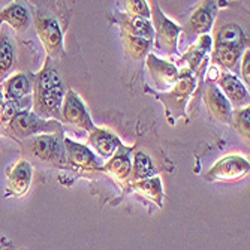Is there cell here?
I'll return each mask as SVG.
<instances>
[{
    "instance_id": "7c38bea8",
    "label": "cell",
    "mask_w": 250,
    "mask_h": 250,
    "mask_svg": "<svg viewBox=\"0 0 250 250\" xmlns=\"http://www.w3.org/2000/svg\"><path fill=\"white\" fill-rule=\"evenodd\" d=\"M204 102L208 108V112L219 123L231 125L234 109L214 83H208V85L204 90Z\"/></svg>"
},
{
    "instance_id": "8fae6325",
    "label": "cell",
    "mask_w": 250,
    "mask_h": 250,
    "mask_svg": "<svg viewBox=\"0 0 250 250\" xmlns=\"http://www.w3.org/2000/svg\"><path fill=\"white\" fill-rule=\"evenodd\" d=\"M147 67L154 85L159 90H169L178 80V67L154 54H147Z\"/></svg>"
},
{
    "instance_id": "ba28073f",
    "label": "cell",
    "mask_w": 250,
    "mask_h": 250,
    "mask_svg": "<svg viewBox=\"0 0 250 250\" xmlns=\"http://www.w3.org/2000/svg\"><path fill=\"white\" fill-rule=\"evenodd\" d=\"M60 117H62V122L74 125L85 132H92L96 127L84 102L72 88H67L64 93L62 109H60Z\"/></svg>"
},
{
    "instance_id": "30bf717a",
    "label": "cell",
    "mask_w": 250,
    "mask_h": 250,
    "mask_svg": "<svg viewBox=\"0 0 250 250\" xmlns=\"http://www.w3.org/2000/svg\"><path fill=\"white\" fill-rule=\"evenodd\" d=\"M217 87L223 93V96L228 99L229 105L237 109L249 106L250 102V95H249V88L238 80L237 75L229 74V72H220L217 78Z\"/></svg>"
},
{
    "instance_id": "ffe728a7",
    "label": "cell",
    "mask_w": 250,
    "mask_h": 250,
    "mask_svg": "<svg viewBox=\"0 0 250 250\" xmlns=\"http://www.w3.org/2000/svg\"><path fill=\"white\" fill-rule=\"evenodd\" d=\"M17 62V50L12 38L6 30H0V84L6 81Z\"/></svg>"
},
{
    "instance_id": "603a6c76",
    "label": "cell",
    "mask_w": 250,
    "mask_h": 250,
    "mask_svg": "<svg viewBox=\"0 0 250 250\" xmlns=\"http://www.w3.org/2000/svg\"><path fill=\"white\" fill-rule=\"evenodd\" d=\"M120 26L123 27V33H127V35L153 42L154 32H153V26H151L150 20L125 15L120 20Z\"/></svg>"
},
{
    "instance_id": "cb8c5ba5",
    "label": "cell",
    "mask_w": 250,
    "mask_h": 250,
    "mask_svg": "<svg viewBox=\"0 0 250 250\" xmlns=\"http://www.w3.org/2000/svg\"><path fill=\"white\" fill-rule=\"evenodd\" d=\"M156 174V168L153 165L151 157L144 151H136L132 159V169H130V183L141 181L146 178H151Z\"/></svg>"
},
{
    "instance_id": "5bb4252c",
    "label": "cell",
    "mask_w": 250,
    "mask_h": 250,
    "mask_svg": "<svg viewBox=\"0 0 250 250\" xmlns=\"http://www.w3.org/2000/svg\"><path fill=\"white\" fill-rule=\"evenodd\" d=\"M130 151H132L130 147L122 144L117 148V151L108 159V162L102 167V171L120 185L127 183L130 178V169H132Z\"/></svg>"
},
{
    "instance_id": "9a60e30c",
    "label": "cell",
    "mask_w": 250,
    "mask_h": 250,
    "mask_svg": "<svg viewBox=\"0 0 250 250\" xmlns=\"http://www.w3.org/2000/svg\"><path fill=\"white\" fill-rule=\"evenodd\" d=\"M8 188L15 196H24L32 185L33 178V167L26 159H20L14 164V167L6 172Z\"/></svg>"
},
{
    "instance_id": "277c9868",
    "label": "cell",
    "mask_w": 250,
    "mask_h": 250,
    "mask_svg": "<svg viewBox=\"0 0 250 250\" xmlns=\"http://www.w3.org/2000/svg\"><path fill=\"white\" fill-rule=\"evenodd\" d=\"M151 14V26L154 32V47L161 53L165 54H174L177 53V43H178V36L181 33V29L178 24L172 22L159 8L157 2H151L150 8Z\"/></svg>"
},
{
    "instance_id": "4316f807",
    "label": "cell",
    "mask_w": 250,
    "mask_h": 250,
    "mask_svg": "<svg viewBox=\"0 0 250 250\" xmlns=\"http://www.w3.org/2000/svg\"><path fill=\"white\" fill-rule=\"evenodd\" d=\"M231 123L243 138L249 141V135H250V109H249V106L232 112Z\"/></svg>"
},
{
    "instance_id": "6da1fadb",
    "label": "cell",
    "mask_w": 250,
    "mask_h": 250,
    "mask_svg": "<svg viewBox=\"0 0 250 250\" xmlns=\"http://www.w3.org/2000/svg\"><path fill=\"white\" fill-rule=\"evenodd\" d=\"M32 112L45 120L60 122V109L66 88L59 72L50 66V59H47V66L32 78Z\"/></svg>"
},
{
    "instance_id": "484cf974",
    "label": "cell",
    "mask_w": 250,
    "mask_h": 250,
    "mask_svg": "<svg viewBox=\"0 0 250 250\" xmlns=\"http://www.w3.org/2000/svg\"><path fill=\"white\" fill-rule=\"evenodd\" d=\"M123 42H125L127 54L130 57L136 59V60L144 57L148 53L150 47L153 45V42H150V41L136 38V36H132V35H127V33H123Z\"/></svg>"
},
{
    "instance_id": "3957f363",
    "label": "cell",
    "mask_w": 250,
    "mask_h": 250,
    "mask_svg": "<svg viewBox=\"0 0 250 250\" xmlns=\"http://www.w3.org/2000/svg\"><path fill=\"white\" fill-rule=\"evenodd\" d=\"M5 126V132L9 136L21 141L43 133H63L60 122L41 119L29 109L15 112Z\"/></svg>"
},
{
    "instance_id": "e0dca14e",
    "label": "cell",
    "mask_w": 250,
    "mask_h": 250,
    "mask_svg": "<svg viewBox=\"0 0 250 250\" xmlns=\"http://www.w3.org/2000/svg\"><path fill=\"white\" fill-rule=\"evenodd\" d=\"M6 22L17 33H24L32 24V14L22 2H12L0 11V24Z\"/></svg>"
},
{
    "instance_id": "2e32d148",
    "label": "cell",
    "mask_w": 250,
    "mask_h": 250,
    "mask_svg": "<svg viewBox=\"0 0 250 250\" xmlns=\"http://www.w3.org/2000/svg\"><path fill=\"white\" fill-rule=\"evenodd\" d=\"M122 146V141L116 133H112L108 129L95 127L92 132H88V143L87 147H92L99 156L109 159Z\"/></svg>"
},
{
    "instance_id": "5b68a950",
    "label": "cell",
    "mask_w": 250,
    "mask_h": 250,
    "mask_svg": "<svg viewBox=\"0 0 250 250\" xmlns=\"http://www.w3.org/2000/svg\"><path fill=\"white\" fill-rule=\"evenodd\" d=\"M33 24H35L36 33L43 45L45 51L48 54V59L50 57H53V59L62 57L64 54L63 33H62L57 18L47 11L39 9L33 15Z\"/></svg>"
},
{
    "instance_id": "4fadbf2b",
    "label": "cell",
    "mask_w": 250,
    "mask_h": 250,
    "mask_svg": "<svg viewBox=\"0 0 250 250\" xmlns=\"http://www.w3.org/2000/svg\"><path fill=\"white\" fill-rule=\"evenodd\" d=\"M63 143L66 150V161L71 165L83 171L99 169L98 157L92 148H88L87 146H83L77 141H72L69 138H63Z\"/></svg>"
},
{
    "instance_id": "8992f818",
    "label": "cell",
    "mask_w": 250,
    "mask_h": 250,
    "mask_svg": "<svg viewBox=\"0 0 250 250\" xmlns=\"http://www.w3.org/2000/svg\"><path fill=\"white\" fill-rule=\"evenodd\" d=\"M195 87H196V78L192 71L189 69L178 71V80L172 85L171 92L159 96V99L165 104L168 109V116L174 114L175 119L180 116H185L186 104L189 101V96L195 90Z\"/></svg>"
},
{
    "instance_id": "d4e9b609",
    "label": "cell",
    "mask_w": 250,
    "mask_h": 250,
    "mask_svg": "<svg viewBox=\"0 0 250 250\" xmlns=\"http://www.w3.org/2000/svg\"><path fill=\"white\" fill-rule=\"evenodd\" d=\"M244 51L241 50H235V48H228V47H220V45H214V50H213V54H211V62L225 69H229V71H234L237 64H238V60L240 57L243 56Z\"/></svg>"
},
{
    "instance_id": "44dd1931",
    "label": "cell",
    "mask_w": 250,
    "mask_h": 250,
    "mask_svg": "<svg viewBox=\"0 0 250 250\" xmlns=\"http://www.w3.org/2000/svg\"><path fill=\"white\" fill-rule=\"evenodd\" d=\"M247 38L243 32V29L238 24H226L223 26L213 41V45H220V47H228L246 51L247 47Z\"/></svg>"
},
{
    "instance_id": "f1b7e54d",
    "label": "cell",
    "mask_w": 250,
    "mask_h": 250,
    "mask_svg": "<svg viewBox=\"0 0 250 250\" xmlns=\"http://www.w3.org/2000/svg\"><path fill=\"white\" fill-rule=\"evenodd\" d=\"M249 66H250V51L246 50L243 53V59H241V77L244 80V83L249 85L250 84V71H249Z\"/></svg>"
},
{
    "instance_id": "f546056e",
    "label": "cell",
    "mask_w": 250,
    "mask_h": 250,
    "mask_svg": "<svg viewBox=\"0 0 250 250\" xmlns=\"http://www.w3.org/2000/svg\"><path fill=\"white\" fill-rule=\"evenodd\" d=\"M5 111H6V101H5V98H3L2 90H0V125H2V120H3V116H5Z\"/></svg>"
},
{
    "instance_id": "9c48e42d",
    "label": "cell",
    "mask_w": 250,
    "mask_h": 250,
    "mask_svg": "<svg viewBox=\"0 0 250 250\" xmlns=\"http://www.w3.org/2000/svg\"><path fill=\"white\" fill-rule=\"evenodd\" d=\"M216 14H217V2H206L201 6H198L192 12L185 26L183 32L186 35V39L193 41L198 36L208 35V32L213 27Z\"/></svg>"
},
{
    "instance_id": "7a4b0ae2",
    "label": "cell",
    "mask_w": 250,
    "mask_h": 250,
    "mask_svg": "<svg viewBox=\"0 0 250 250\" xmlns=\"http://www.w3.org/2000/svg\"><path fill=\"white\" fill-rule=\"evenodd\" d=\"M22 153L39 162L56 167L67 165L62 133H43L22 140Z\"/></svg>"
},
{
    "instance_id": "7402d4cb",
    "label": "cell",
    "mask_w": 250,
    "mask_h": 250,
    "mask_svg": "<svg viewBox=\"0 0 250 250\" xmlns=\"http://www.w3.org/2000/svg\"><path fill=\"white\" fill-rule=\"evenodd\" d=\"M130 190H133L135 193H138L147 199H150L151 202H154L157 207L164 206V189H162V181L157 175L151 177V178H146L141 181H135V183H130Z\"/></svg>"
},
{
    "instance_id": "52a82bcc",
    "label": "cell",
    "mask_w": 250,
    "mask_h": 250,
    "mask_svg": "<svg viewBox=\"0 0 250 250\" xmlns=\"http://www.w3.org/2000/svg\"><path fill=\"white\" fill-rule=\"evenodd\" d=\"M250 171V164L246 157L240 154L225 156L210 168L206 178L213 183H231L246 177Z\"/></svg>"
},
{
    "instance_id": "83f0119b",
    "label": "cell",
    "mask_w": 250,
    "mask_h": 250,
    "mask_svg": "<svg viewBox=\"0 0 250 250\" xmlns=\"http://www.w3.org/2000/svg\"><path fill=\"white\" fill-rule=\"evenodd\" d=\"M126 12L129 17H138V18H146L150 20V6L146 0H136V2H127L126 5Z\"/></svg>"
},
{
    "instance_id": "ac0fdd59",
    "label": "cell",
    "mask_w": 250,
    "mask_h": 250,
    "mask_svg": "<svg viewBox=\"0 0 250 250\" xmlns=\"http://www.w3.org/2000/svg\"><path fill=\"white\" fill-rule=\"evenodd\" d=\"M32 80L27 74H14L2 83V93L6 102H21L32 93Z\"/></svg>"
},
{
    "instance_id": "d6986e66",
    "label": "cell",
    "mask_w": 250,
    "mask_h": 250,
    "mask_svg": "<svg viewBox=\"0 0 250 250\" xmlns=\"http://www.w3.org/2000/svg\"><path fill=\"white\" fill-rule=\"evenodd\" d=\"M213 48V38L210 35H202L199 39L189 48V51L181 57L180 64L183 66L181 69H189L193 74L198 71L199 64L202 63V59L208 51Z\"/></svg>"
}]
</instances>
